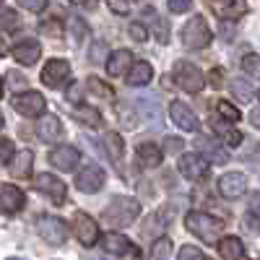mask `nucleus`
<instances>
[{"label":"nucleus","instance_id":"1","mask_svg":"<svg viewBox=\"0 0 260 260\" xmlns=\"http://www.w3.org/2000/svg\"><path fill=\"white\" fill-rule=\"evenodd\" d=\"M138 213H141V203L136 198H127V195H117V198H112L110 203H107L104 213H102V219L104 224H110V226H127V224H133L138 219Z\"/></svg>","mask_w":260,"mask_h":260},{"label":"nucleus","instance_id":"2","mask_svg":"<svg viewBox=\"0 0 260 260\" xmlns=\"http://www.w3.org/2000/svg\"><path fill=\"white\" fill-rule=\"evenodd\" d=\"M185 226L195 237H201L203 242H219V237L224 232V221L211 213H203V211H190L185 216Z\"/></svg>","mask_w":260,"mask_h":260},{"label":"nucleus","instance_id":"3","mask_svg":"<svg viewBox=\"0 0 260 260\" xmlns=\"http://www.w3.org/2000/svg\"><path fill=\"white\" fill-rule=\"evenodd\" d=\"M172 76H175L177 86L187 94H201L206 86V76L201 73V68L190 60H177L175 68H172Z\"/></svg>","mask_w":260,"mask_h":260},{"label":"nucleus","instance_id":"4","mask_svg":"<svg viewBox=\"0 0 260 260\" xmlns=\"http://www.w3.org/2000/svg\"><path fill=\"white\" fill-rule=\"evenodd\" d=\"M211 45V29L203 16H192L182 29V47L185 50H206Z\"/></svg>","mask_w":260,"mask_h":260},{"label":"nucleus","instance_id":"5","mask_svg":"<svg viewBox=\"0 0 260 260\" xmlns=\"http://www.w3.org/2000/svg\"><path fill=\"white\" fill-rule=\"evenodd\" d=\"M34 226H37V234L52 247H60L68 240V226H65V221L57 219V216H39Z\"/></svg>","mask_w":260,"mask_h":260},{"label":"nucleus","instance_id":"6","mask_svg":"<svg viewBox=\"0 0 260 260\" xmlns=\"http://www.w3.org/2000/svg\"><path fill=\"white\" fill-rule=\"evenodd\" d=\"M13 110L18 115H24V117H39V115H45L47 110V102L45 96H42L39 91H21L13 96Z\"/></svg>","mask_w":260,"mask_h":260},{"label":"nucleus","instance_id":"7","mask_svg":"<svg viewBox=\"0 0 260 260\" xmlns=\"http://www.w3.org/2000/svg\"><path fill=\"white\" fill-rule=\"evenodd\" d=\"M71 78V62L62 57H52L45 68H42V83L50 89H62Z\"/></svg>","mask_w":260,"mask_h":260},{"label":"nucleus","instance_id":"8","mask_svg":"<svg viewBox=\"0 0 260 260\" xmlns=\"http://www.w3.org/2000/svg\"><path fill=\"white\" fill-rule=\"evenodd\" d=\"M136 112L148 122V127H154V130H159L161 125H164V115H161V107H159V99L154 96V94H143V96H138L136 102Z\"/></svg>","mask_w":260,"mask_h":260},{"label":"nucleus","instance_id":"9","mask_svg":"<svg viewBox=\"0 0 260 260\" xmlns=\"http://www.w3.org/2000/svg\"><path fill=\"white\" fill-rule=\"evenodd\" d=\"M73 226H76V237H78V242H81L83 247L96 245V240H99V226H96V221L91 219L89 213L78 211V213L73 216Z\"/></svg>","mask_w":260,"mask_h":260},{"label":"nucleus","instance_id":"10","mask_svg":"<svg viewBox=\"0 0 260 260\" xmlns=\"http://www.w3.org/2000/svg\"><path fill=\"white\" fill-rule=\"evenodd\" d=\"M177 167H180V175L187 180H203L208 175V159L203 154H182Z\"/></svg>","mask_w":260,"mask_h":260},{"label":"nucleus","instance_id":"11","mask_svg":"<svg viewBox=\"0 0 260 260\" xmlns=\"http://www.w3.org/2000/svg\"><path fill=\"white\" fill-rule=\"evenodd\" d=\"M169 117L175 125H180L185 133H195L198 130V117H195V112L190 110V104L187 102H172L169 104Z\"/></svg>","mask_w":260,"mask_h":260},{"label":"nucleus","instance_id":"12","mask_svg":"<svg viewBox=\"0 0 260 260\" xmlns=\"http://www.w3.org/2000/svg\"><path fill=\"white\" fill-rule=\"evenodd\" d=\"M104 182H107V175L99 169V167H83L78 175H76V187L81 190V192H99L102 187H104Z\"/></svg>","mask_w":260,"mask_h":260},{"label":"nucleus","instance_id":"13","mask_svg":"<svg viewBox=\"0 0 260 260\" xmlns=\"http://www.w3.org/2000/svg\"><path fill=\"white\" fill-rule=\"evenodd\" d=\"M34 187H37L42 195H47L50 201H55V203H62V201H65V182L57 180L55 175H50V172H45V175H37V177H34Z\"/></svg>","mask_w":260,"mask_h":260},{"label":"nucleus","instance_id":"14","mask_svg":"<svg viewBox=\"0 0 260 260\" xmlns=\"http://www.w3.org/2000/svg\"><path fill=\"white\" fill-rule=\"evenodd\" d=\"M245 187H247V180L240 172H226V175H221L219 182H216V190L221 192V198H229V201L240 198L245 192Z\"/></svg>","mask_w":260,"mask_h":260},{"label":"nucleus","instance_id":"15","mask_svg":"<svg viewBox=\"0 0 260 260\" xmlns=\"http://www.w3.org/2000/svg\"><path fill=\"white\" fill-rule=\"evenodd\" d=\"M24 203H26V195L21 187L8 185V182L0 185V211L3 213H18L24 208Z\"/></svg>","mask_w":260,"mask_h":260},{"label":"nucleus","instance_id":"16","mask_svg":"<svg viewBox=\"0 0 260 260\" xmlns=\"http://www.w3.org/2000/svg\"><path fill=\"white\" fill-rule=\"evenodd\" d=\"M211 8L221 21H237L240 16L247 13L245 0H211Z\"/></svg>","mask_w":260,"mask_h":260},{"label":"nucleus","instance_id":"17","mask_svg":"<svg viewBox=\"0 0 260 260\" xmlns=\"http://www.w3.org/2000/svg\"><path fill=\"white\" fill-rule=\"evenodd\" d=\"M50 164L60 172H71L78 164V148L76 146H57L55 151H50Z\"/></svg>","mask_w":260,"mask_h":260},{"label":"nucleus","instance_id":"18","mask_svg":"<svg viewBox=\"0 0 260 260\" xmlns=\"http://www.w3.org/2000/svg\"><path fill=\"white\" fill-rule=\"evenodd\" d=\"M13 57H16V62H21V65H34L37 60H39V55H42V45L37 39H21V42H16L13 45Z\"/></svg>","mask_w":260,"mask_h":260},{"label":"nucleus","instance_id":"19","mask_svg":"<svg viewBox=\"0 0 260 260\" xmlns=\"http://www.w3.org/2000/svg\"><path fill=\"white\" fill-rule=\"evenodd\" d=\"M195 146H198V154H203V156H206L208 161H213V164H226V161H229V154L221 148V143H216L213 138L198 136Z\"/></svg>","mask_w":260,"mask_h":260},{"label":"nucleus","instance_id":"20","mask_svg":"<svg viewBox=\"0 0 260 260\" xmlns=\"http://www.w3.org/2000/svg\"><path fill=\"white\" fill-rule=\"evenodd\" d=\"M102 247L110 252V255H136V247L130 245V240L127 237H122V234H117V232H112V234H104L102 237Z\"/></svg>","mask_w":260,"mask_h":260},{"label":"nucleus","instance_id":"21","mask_svg":"<svg viewBox=\"0 0 260 260\" xmlns=\"http://www.w3.org/2000/svg\"><path fill=\"white\" fill-rule=\"evenodd\" d=\"M31 167H34V154H31L29 148L16 151V154L11 156V161H8V169H11L13 177H29L31 175Z\"/></svg>","mask_w":260,"mask_h":260},{"label":"nucleus","instance_id":"22","mask_svg":"<svg viewBox=\"0 0 260 260\" xmlns=\"http://www.w3.org/2000/svg\"><path fill=\"white\" fill-rule=\"evenodd\" d=\"M130 65H133V52L130 50H117V52H112L110 57H107L104 68H107V73H110L112 78H120Z\"/></svg>","mask_w":260,"mask_h":260},{"label":"nucleus","instance_id":"23","mask_svg":"<svg viewBox=\"0 0 260 260\" xmlns=\"http://www.w3.org/2000/svg\"><path fill=\"white\" fill-rule=\"evenodd\" d=\"M37 136L45 141V143H55L60 136H62V125L55 115H45L39 122H37Z\"/></svg>","mask_w":260,"mask_h":260},{"label":"nucleus","instance_id":"24","mask_svg":"<svg viewBox=\"0 0 260 260\" xmlns=\"http://www.w3.org/2000/svg\"><path fill=\"white\" fill-rule=\"evenodd\" d=\"M136 156H138L141 167H146V169L159 167V164H161V159H164L161 148H159L156 143H141V146H138V151H136Z\"/></svg>","mask_w":260,"mask_h":260},{"label":"nucleus","instance_id":"25","mask_svg":"<svg viewBox=\"0 0 260 260\" xmlns=\"http://www.w3.org/2000/svg\"><path fill=\"white\" fill-rule=\"evenodd\" d=\"M219 255H221L224 260H245L247 250H245V245H242L240 237H224L221 245H219Z\"/></svg>","mask_w":260,"mask_h":260},{"label":"nucleus","instance_id":"26","mask_svg":"<svg viewBox=\"0 0 260 260\" xmlns=\"http://www.w3.org/2000/svg\"><path fill=\"white\" fill-rule=\"evenodd\" d=\"M151 76H154V68L146 62V60H138L130 65V73H127V83L130 86H146L151 81Z\"/></svg>","mask_w":260,"mask_h":260},{"label":"nucleus","instance_id":"27","mask_svg":"<svg viewBox=\"0 0 260 260\" xmlns=\"http://www.w3.org/2000/svg\"><path fill=\"white\" fill-rule=\"evenodd\" d=\"M167 221H169V213H167V211L151 213L148 219H146V224H143V234H146V237H159V234L167 229Z\"/></svg>","mask_w":260,"mask_h":260},{"label":"nucleus","instance_id":"28","mask_svg":"<svg viewBox=\"0 0 260 260\" xmlns=\"http://www.w3.org/2000/svg\"><path fill=\"white\" fill-rule=\"evenodd\" d=\"M86 89H89L94 96L104 99V102H112V99H115V89H112L110 83H104L102 78H96V76H89V81H86Z\"/></svg>","mask_w":260,"mask_h":260},{"label":"nucleus","instance_id":"29","mask_svg":"<svg viewBox=\"0 0 260 260\" xmlns=\"http://www.w3.org/2000/svg\"><path fill=\"white\" fill-rule=\"evenodd\" d=\"M213 130H216V133H219V136L224 138V143H226V146H232V148L242 143V133H240V130L229 127V125H226V122H221L219 117L213 120Z\"/></svg>","mask_w":260,"mask_h":260},{"label":"nucleus","instance_id":"30","mask_svg":"<svg viewBox=\"0 0 260 260\" xmlns=\"http://www.w3.org/2000/svg\"><path fill=\"white\" fill-rule=\"evenodd\" d=\"M73 117L81 120V122H86V125H91V127H99V125H102V115L94 110V107H89V104L76 107V110H73Z\"/></svg>","mask_w":260,"mask_h":260},{"label":"nucleus","instance_id":"31","mask_svg":"<svg viewBox=\"0 0 260 260\" xmlns=\"http://www.w3.org/2000/svg\"><path fill=\"white\" fill-rule=\"evenodd\" d=\"M104 148H107V156H110L112 161L122 159V138L117 133H107L104 136Z\"/></svg>","mask_w":260,"mask_h":260},{"label":"nucleus","instance_id":"32","mask_svg":"<svg viewBox=\"0 0 260 260\" xmlns=\"http://www.w3.org/2000/svg\"><path fill=\"white\" fill-rule=\"evenodd\" d=\"M216 115H219V117H226L229 122H240V120H242V112L237 110L232 102H226V99H219V102H216Z\"/></svg>","mask_w":260,"mask_h":260},{"label":"nucleus","instance_id":"33","mask_svg":"<svg viewBox=\"0 0 260 260\" xmlns=\"http://www.w3.org/2000/svg\"><path fill=\"white\" fill-rule=\"evenodd\" d=\"M229 89H232V94L240 99L242 104H247V102L252 99V86H250L247 81H242V78H234V81L229 83Z\"/></svg>","mask_w":260,"mask_h":260},{"label":"nucleus","instance_id":"34","mask_svg":"<svg viewBox=\"0 0 260 260\" xmlns=\"http://www.w3.org/2000/svg\"><path fill=\"white\" fill-rule=\"evenodd\" d=\"M146 16L151 18V21H154V31H156V37H159V42H161V45H167V39H169V24H167V21L161 18V16H156L154 11H146Z\"/></svg>","mask_w":260,"mask_h":260},{"label":"nucleus","instance_id":"35","mask_svg":"<svg viewBox=\"0 0 260 260\" xmlns=\"http://www.w3.org/2000/svg\"><path fill=\"white\" fill-rule=\"evenodd\" d=\"M242 71L247 73V76H252L255 81H260V55H245L242 57Z\"/></svg>","mask_w":260,"mask_h":260},{"label":"nucleus","instance_id":"36","mask_svg":"<svg viewBox=\"0 0 260 260\" xmlns=\"http://www.w3.org/2000/svg\"><path fill=\"white\" fill-rule=\"evenodd\" d=\"M71 37H73V42L76 45H81V42L86 39V34H89V26H86V21L83 18H71Z\"/></svg>","mask_w":260,"mask_h":260},{"label":"nucleus","instance_id":"37","mask_svg":"<svg viewBox=\"0 0 260 260\" xmlns=\"http://www.w3.org/2000/svg\"><path fill=\"white\" fill-rule=\"evenodd\" d=\"M21 26V18L16 11H3L0 13V29H6V31H16Z\"/></svg>","mask_w":260,"mask_h":260},{"label":"nucleus","instance_id":"38","mask_svg":"<svg viewBox=\"0 0 260 260\" xmlns=\"http://www.w3.org/2000/svg\"><path fill=\"white\" fill-rule=\"evenodd\" d=\"M169 252H172V242L167 240V237H161V240H156L154 242V260H167L169 257Z\"/></svg>","mask_w":260,"mask_h":260},{"label":"nucleus","instance_id":"39","mask_svg":"<svg viewBox=\"0 0 260 260\" xmlns=\"http://www.w3.org/2000/svg\"><path fill=\"white\" fill-rule=\"evenodd\" d=\"M180 260H206V257H203V252L198 247L185 245V247H180Z\"/></svg>","mask_w":260,"mask_h":260},{"label":"nucleus","instance_id":"40","mask_svg":"<svg viewBox=\"0 0 260 260\" xmlns=\"http://www.w3.org/2000/svg\"><path fill=\"white\" fill-rule=\"evenodd\" d=\"M167 6L172 13H187L192 8V0H167Z\"/></svg>","mask_w":260,"mask_h":260},{"label":"nucleus","instance_id":"41","mask_svg":"<svg viewBox=\"0 0 260 260\" xmlns=\"http://www.w3.org/2000/svg\"><path fill=\"white\" fill-rule=\"evenodd\" d=\"M18 6L26 8V11H31V13H39V11L47 8V0H18Z\"/></svg>","mask_w":260,"mask_h":260},{"label":"nucleus","instance_id":"42","mask_svg":"<svg viewBox=\"0 0 260 260\" xmlns=\"http://www.w3.org/2000/svg\"><path fill=\"white\" fill-rule=\"evenodd\" d=\"M6 78H8V86H11V89H16V91H18V89H24V86L29 83V81H26L24 76H21L18 71H11Z\"/></svg>","mask_w":260,"mask_h":260},{"label":"nucleus","instance_id":"43","mask_svg":"<svg viewBox=\"0 0 260 260\" xmlns=\"http://www.w3.org/2000/svg\"><path fill=\"white\" fill-rule=\"evenodd\" d=\"M11 156H13V143L8 138H0V164L11 161Z\"/></svg>","mask_w":260,"mask_h":260},{"label":"nucleus","instance_id":"44","mask_svg":"<svg viewBox=\"0 0 260 260\" xmlns=\"http://www.w3.org/2000/svg\"><path fill=\"white\" fill-rule=\"evenodd\" d=\"M107 6H110V11H115V13H120V16H127V13H130L127 0H107Z\"/></svg>","mask_w":260,"mask_h":260},{"label":"nucleus","instance_id":"45","mask_svg":"<svg viewBox=\"0 0 260 260\" xmlns=\"http://www.w3.org/2000/svg\"><path fill=\"white\" fill-rule=\"evenodd\" d=\"M185 143L180 141V138H175V136H169V138H164V148H167V154H180V148H182Z\"/></svg>","mask_w":260,"mask_h":260},{"label":"nucleus","instance_id":"46","mask_svg":"<svg viewBox=\"0 0 260 260\" xmlns=\"http://www.w3.org/2000/svg\"><path fill=\"white\" fill-rule=\"evenodd\" d=\"M130 37H133L136 42H146L148 31H146V26H143V24H130Z\"/></svg>","mask_w":260,"mask_h":260},{"label":"nucleus","instance_id":"47","mask_svg":"<svg viewBox=\"0 0 260 260\" xmlns=\"http://www.w3.org/2000/svg\"><path fill=\"white\" fill-rule=\"evenodd\" d=\"M42 31H45V34H55V37H60V24H57L55 18H47L45 24H42Z\"/></svg>","mask_w":260,"mask_h":260},{"label":"nucleus","instance_id":"48","mask_svg":"<svg viewBox=\"0 0 260 260\" xmlns=\"http://www.w3.org/2000/svg\"><path fill=\"white\" fill-rule=\"evenodd\" d=\"M208 78H211V86H216V89H221V81H224V73H221L219 68H213V71L208 73Z\"/></svg>","mask_w":260,"mask_h":260},{"label":"nucleus","instance_id":"49","mask_svg":"<svg viewBox=\"0 0 260 260\" xmlns=\"http://www.w3.org/2000/svg\"><path fill=\"white\" fill-rule=\"evenodd\" d=\"M250 211H252L255 216H260V190L250 195Z\"/></svg>","mask_w":260,"mask_h":260},{"label":"nucleus","instance_id":"50","mask_svg":"<svg viewBox=\"0 0 260 260\" xmlns=\"http://www.w3.org/2000/svg\"><path fill=\"white\" fill-rule=\"evenodd\" d=\"M65 96H68V102H78L81 99V86L78 83H73L68 91H65Z\"/></svg>","mask_w":260,"mask_h":260},{"label":"nucleus","instance_id":"51","mask_svg":"<svg viewBox=\"0 0 260 260\" xmlns=\"http://www.w3.org/2000/svg\"><path fill=\"white\" fill-rule=\"evenodd\" d=\"M104 57V45L99 42V45H94V50H91V60H102Z\"/></svg>","mask_w":260,"mask_h":260},{"label":"nucleus","instance_id":"52","mask_svg":"<svg viewBox=\"0 0 260 260\" xmlns=\"http://www.w3.org/2000/svg\"><path fill=\"white\" fill-rule=\"evenodd\" d=\"M250 122H252V125H255V127L260 130V107H257V110H252V112H250Z\"/></svg>","mask_w":260,"mask_h":260},{"label":"nucleus","instance_id":"53","mask_svg":"<svg viewBox=\"0 0 260 260\" xmlns=\"http://www.w3.org/2000/svg\"><path fill=\"white\" fill-rule=\"evenodd\" d=\"M6 52H8V47H6V42H3V39H0V57H3Z\"/></svg>","mask_w":260,"mask_h":260},{"label":"nucleus","instance_id":"54","mask_svg":"<svg viewBox=\"0 0 260 260\" xmlns=\"http://www.w3.org/2000/svg\"><path fill=\"white\" fill-rule=\"evenodd\" d=\"M71 3H76V6H86L89 0H71Z\"/></svg>","mask_w":260,"mask_h":260},{"label":"nucleus","instance_id":"55","mask_svg":"<svg viewBox=\"0 0 260 260\" xmlns=\"http://www.w3.org/2000/svg\"><path fill=\"white\" fill-rule=\"evenodd\" d=\"M0 96H3V78H0Z\"/></svg>","mask_w":260,"mask_h":260},{"label":"nucleus","instance_id":"56","mask_svg":"<svg viewBox=\"0 0 260 260\" xmlns=\"http://www.w3.org/2000/svg\"><path fill=\"white\" fill-rule=\"evenodd\" d=\"M0 127H3V115H0Z\"/></svg>","mask_w":260,"mask_h":260},{"label":"nucleus","instance_id":"57","mask_svg":"<svg viewBox=\"0 0 260 260\" xmlns=\"http://www.w3.org/2000/svg\"><path fill=\"white\" fill-rule=\"evenodd\" d=\"M0 3H3V0H0Z\"/></svg>","mask_w":260,"mask_h":260}]
</instances>
